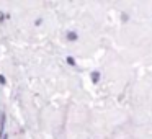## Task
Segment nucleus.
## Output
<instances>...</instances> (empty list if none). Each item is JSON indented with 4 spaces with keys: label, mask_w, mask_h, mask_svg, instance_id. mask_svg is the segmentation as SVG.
<instances>
[{
    "label": "nucleus",
    "mask_w": 152,
    "mask_h": 139,
    "mask_svg": "<svg viewBox=\"0 0 152 139\" xmlns=\"http://www.w3.org/2000/svg\"><path fill=\"white\" fill-rule=\"evenodd\" d=\"M66 40H67V41H70V43H75V41L79 40V34H77V31H67Z\"/></svg>",
    "instance_id": "obj_1"
},
{
    "label": "nucleus",
    "mask_w": 152,
    "mask_h": 139,
    "mask_svg": "<svg viewBox=\"0 0 152 139\" xmlns=\"http://www.w3.org/2000/svg\"><path fill=\"white\" fill-rule=\"evenodd\" d=\"M5 123H7V118H5V113H2V116H0V136L5 134Z\"/></svg>",
    "instance_id": "obj_2"
},
{
    "label": "nucleus",
    "mask_w": 152,
    "mask_h": 139,
    "mask_svg": "<svg viewBox=\"0 0 152 139\" xmlns=\"http://www.w3.org/2000/svg\"><path fill=\"white\" fill-rule=\"evenodd\" d=\"M90 79H92V82H93V83H98V82H100V79H102V74H100L98 70H93V72L90 74Z\"/></svg>",
    "instance_id": "obj_3"
},
{
    "label": "nucleus",
    "mask_w": 152,
    "mask_h": 139,
    "mask_svg": "<svg viewBox=\"0 0 152 139\" xmlns=\"http://www.w3.org/2000/svg\"><path fill=\"white\" fill-rule=\"evenodd\" d=\"M66 62H67V64H69V66H72V67H75V66H77V62H75V59H74V57H72V56H67V57H66Z\"/></svg>",
    "instance_id": "obj_4"
},
{
    "label": "nucleus",
    "mask_w": 152,
    "mask_h": 139,
    "mask_svg": "<svg viewBox=\"0 0 152 139\" xmlns=\"http://www.w3.org/2000/svg\"><path fill=\"white\" fill-rule=\"evenodd\" d=\"M5 83H7V79H5V75L0 74V85H5Z\"/></svg>",
    "instance_id": "obj_5"
},
{
    "label": "nucleus",
    "mask_w": 152,
    "mask_h": 139,
    "mask_svg": "<svg viewBox=\"0 0 152 139\" xmlns=\"http://www.w3.org/2000/svg\"><path fill=\"white\" fill-rule=\"evenodd\" d=\"M41 23H43V20H41V18H36V20H34V26H39Z\"/></svg>",
    "instance_id": "obj_6"
},
{
    "label": "nucleus",
    "mask_w": 152,
    "mask_h": 139,
    "mask_svg": "<svg viewBox=\"0 0 152 139\" xmlns=\"http://www.w3.org/2000/svg\"><path fill=\"white\" fill-rule=\"evenodd\" d=\"M121 20H123V23H126V21H128V20H129V17H128V15H126V13H123V17H121Z\"/></svg>",
    "instance_id": "obj_7"
},
{
    "label": "nucleus",
    "mask_w": 152,
    "mask_h": 139,
    "mask_svg": "<svg viewBox=\"0 0 152 139\" xmlns=\"http://www.w3.org/2000/svg\"><path fill=\"white\" fill-rule=\"evenodd\" d=\"M5 20V12H0V23Z\"/></svg>",
    "instance_id": "obj_8"
},
{
    "label": "nucleus",
    "mask_w": 152,
    "mask_h": 139,
    "mask_svg": "<svg viewBox=\"0 0 152 139\" xmlns=\"http://www.w3.org/2000/svg\"><path fill=\"white\" fill-rule=\"evenodd\" d=\"M2 139H8V134H7V132H5L4 136H2Z\"/></svg>",
    "instance_id": "obj_9"
}]
</instances>
